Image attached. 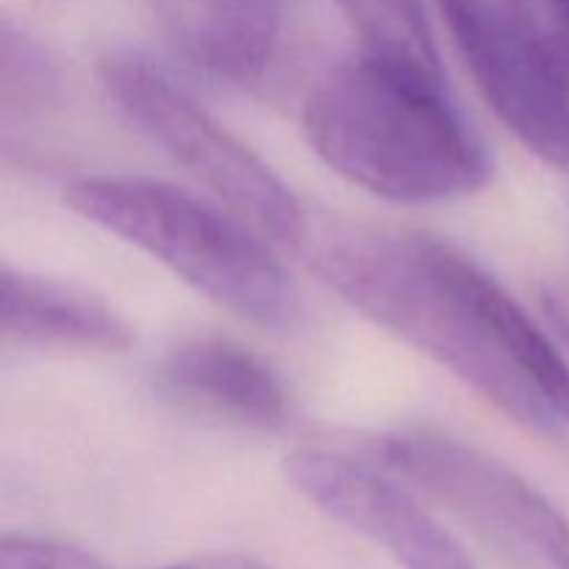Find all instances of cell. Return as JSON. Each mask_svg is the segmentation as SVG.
Instances as JSON below:
<instances>
[{"instance_id": "1", "label": "cell", "mask_w": 569, "mask_h": 569, "mask_svg": "<svg viewBox=\"0 0 569 569\" xmlns=\"http://www.w3.org/2000/svg\"><path fill=\"white\" fill-rule=\"evenodd\" d=\"M317 272L359 315L426 353L517 426L569 433V365L478 261L445 239L356 231L322 244Z\"/></svg>"}, {"instance_id": "2", "label": "cell", "mask_w": 569, "mask_h": 569, "mask_svg": "<svg viewBox=\"0 0 569 569\" xmlns=\"http://www.w3.org/2000/svg\"><path fill=\"white\" fill-rule=\"evenodd\" d=\"M303 128L331 170L392 203L465 198L492 176L487 148L450 98L448 78L370 53L317 81Z\"/></svg>"}, {"instance_id": "3", "label": "cell", "mask_w": 569, "mask_h": 569, "mask_svg": "<svg viewBox=\"0 0 569 569\" xmlns=\"http://www.w3.org/2000/svg\"><path fill=\"white\" fill-rule=\"evenodd\" d=\"M64 203L253 326L292 331L303 320V298L276 248L237 214L131 176L81 178L67 187Z\"/></svg>"}, {"instance_id": "4", "label": "cell", "mask_w": 569, "mask_h": 569, "mask_svg": "<svg viewBox=\"0 0 569 569\" xmlns=\"http://www.w3.org/2000/svg\"><path fill=\"white\" fill-rule=\"evenodd\" d=\"M100 81L139 133L272 248L298 250L306 242V211L292 189L159 64L131 50L111 53L100 61Z\"/></svg>"}, {"instance_id": "5", "label": "cell", "mask_w": 569, "mask_h": 569, "mask_svg": "<svg viewBox=\"0 0 569 569\" xmlns=\"http://www.w3.org/2000/svg\"><path fill=\"white\" fill-rule=\"evenodd\" d=\"M367 453L453 511L520 569H569L567 517L517 470L445 433L367 439Z\"/></svg>"}, {"instance_id": "6", "label": "cell", "mask_w": 569, "mask_h": 569, "mask_svg": "<svg viewBox=\"0 0 569 569\" xmlns=\"http://www.w3.org/2000/svg\"><path fill=\"white\" fill-rule=\"evenodd\" d=\"M437 9L503 126L539 159L569 167V89L509 0H437Z\"/></svg>"}, {"instance_id": "7", "label": "cell", "mask_w": 569, "mask_h": 569, "mask_svg": "<svg viewBox=\"0 0 569 569\" xmlns=\"http://www.w3.org/2000/svg\"><path fill=\"white\" fill-rule=\"evenodd\" d=\"M283 470L322 515L381 545L403 569H478L367 450L356 456L339 445H303L287 456Z\"/></svg>"}, {"instance_id": "8", "label": "cell", "mask_w": 569, "mask_h": 569, "mask_svg": "<svg viewBox=\"0 0 569 569\" xmlns=\"http://www.w3.org/2000/svg\"><path fill=\"white\" fill-rule=\"evenodd\" d=\"M156 389L178 409L244 431H278L292 406L281 376L231 339H187L156 367Z\"/></svg>"}, {"instance_id": "9", "label": "cell", "mask_w": 569, "mask_h": 569, "mask_svg": "<svg viewBox=\"0 0 569 569\" xmlns=\"http://www.w3.org/2000/svg\"><path fill=\"white\" fill-rule=\"evenodd\" d=\"M283 0H148L170 48L206 76L253 83L281 37Z\"/></svg>"}, {"instance_id": "10", "label": "cell", "mask_w": 569, "mask_h": 569, "mask_svg": "<svg viewBox=\"0 0 569 569\" xmlns=\"http://www.w3.org/2000/svg\"><path fill=\"white\" fill-rule=\"evenodd\" d=\"M6 345L37 350L122 353L131 348V326L83 289L3 267Z\"/></svg>"}, {"instance_id": "11", "label": "cell", "mask_w": 569, "mask_h": 569, "mask_svg": "<svg viewBox=\"0 0 569 569\" xmlns=\"http://www.w3.org/2000/svg\"><path fill=\"white\" fill-rule=\"evenodd\" d=\"M361 53L445 78L422 0H337Z\"/></svg>"}, {"instance_id": "12", "label": "cell", "mask_w": 569, "mask_h": 569, "mask_svg": "<svg viewBox=\"0 0 569 569\" xmlns=\"http://www.w3.org/2000/svg\"><path fill=\"white\" fill-rule=\"evenodd\" d=\"M61 98V72L28 31L3 20L0 28V106L3 120H33Z\"/></svg>"}, {"instance_id": "13", "label": "cell", "mask_w": 569, "mask_h": 569, "mask_svg": "<svg viewBox=\"0 0 569 569\" xmlns=\"http://www.w3.org/2000/svg\"><path fill=\"white\" fill-rule=\"evenodd\" d=\"M509 6L569 89V0H509Z\"/></svg>"}, {"instance_id": "14", "label": "cell", "mask_w": 569, "mask_h": 569, "mask_svg": "<svg viewBox=\"0 0 569 569\" xmlns=\"http://www.w3.org/2000/svg\"><path fill=\"white\" fill-rule=\"evenodd\" d=\"M0 569H106L98 559L70 545L37 537H3Z\"/></svg>"}, {"instance_id": "15", "label": "cell", "mask_w": 569, "mask_h": 569, "mask_svg": "<svg viewBox=\"0 0 569 569\" xmlns=\"http://www.w3.org/2000/svg\"><path fill=\"white\" fill-rule=\"evenodd\" d=\"M545 315H548L550 326L559 333L561 342L569 348V287H553L545 292L542 298Z\"/></svg>"}, {"instance_id": "16", "label": "cell", "mask_w": 569, "mask_h": 569, "mask_svg": "<svg viewBox=\"0 0 569 569\" xmlns=\"http://www.w3.org/2000/svg\"><path fill=\"white\" fill-rule=\"evenodd\" d=\"M164 569H270L261 561L248 559V556H217V559H198L187 561V565L164 567Z\"/></svg>"}]
</instances>
